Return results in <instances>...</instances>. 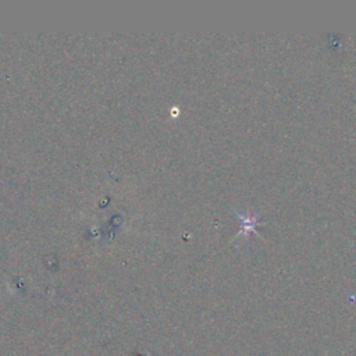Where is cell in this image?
<instances>
[{"mask_svg": "<svg viewBox=\"0 0 356 356\" xmlns=\"http://www.w3.org/2000/svg\"><path fill=\"white\" fill-rule=\"evenodd\" d=\"M238 217L243 220L242 225H243L245 231H248V232H249V231H254V228H253V224H254V217H250V216H248V217L245 218L243 216H239V214H238Z\"/></svg>", "mask_w": 356, "mask_h": 356, "instance_id": "obj_1", "label": "cell"}]
</instances>
